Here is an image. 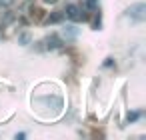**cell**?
Returning a JSON list of instances; mask_svg holds the SVG:
<instances>
[{
  "mask_svg": "<svg viewBox=\"0 0 146 140\" xmlns=\"http://www.w3.org/2000/svg\"><path fill=\"white\" fill-rule=\"evenodd\" d=\"M128 14L134 18V20H138V22H142L144 18H146V4H142V2H138V4H134V6H130V10H128Z\"/></svg>",
  "mask_w": 146,
  "mask_h": 140,
  "instance_id": "1",
  "label": "cell"
},
{
  "mask_svg": "<svg viewBox=\"0 0 146 140\" xmlns=\"http://www.w3.org/2000/svg\"><path fill=\"white\" fill-rule=\"evenodd\" d=\"M62 20H64V12H62V10H54V12H50L48 18H46L48 24H58V22H62Z\"/></svg>",
  "mask_w": 146,
  "mask_h": 140,
  "instance_id": "2",
  "label": "cell"
},
{
  "mask_svg": "<svg viewBox=\"0 0 146 140\" xmlns=\"http://www.w3.org/2000/svg\"><path fill=\"white\" fill-rule=\"evenodd\" d=\"M64 12H66V16H68V18H72V20H80V8H78V6H74V4H68Z\"/></svg>",
  "mask_w": 146,
  "mask_h": 140,
  "instance_id": "3",
  "label": "cell"
},
{
  "mask_svg": "<svg viewBox=\"0 0 146 140\" xmlns=\"http://www.w3.org/2000/svg\"><path fill=\"white\" fill-rule=\"evenodd\" d=\"M46 48H58L60 46V40H58V36H50V38H46Z\"/></svg>",
  "mask_w": 146,
  "mask_h": 140,
  "instance_id": "4",
  "label": "cell"
},
{
  "mask_svg": "<svg viewBox=\"0 0 146 140\" xmlns=\"http://www.w3.org/2000/svg\"><path fill=\"white\" fill-rule=\"evenodd\" d=\"M30 40H32V36H30L28 32H22V34L18 36V44H22V46H26V44H28Z\"/></svg>",
  "mask_w": 146,
  "mask_h": 140,
  "instance_id": "5",
  "label": "cell"
},
{
  "mask_svg": "<svg viewBox=\"0 0 146 140\" xmlns=\"http://www.w3.org/2000/svg\"><path fill=\"white\" fill-rule=\"evenodd\" d=\"M42 14H44V10H40V8H34V10H32V18H36V20H40Z\"/></svg>",
  "mask_w": 146,
  "mask_h": 140,
  "instance_id": "6",
  "label": "cell"
},
{
  "mask_svg": "<svg viewBox=\"0 0 146 140\" xmlns=\"http://www.w3.org/2000/svg\"><path fill=\"white\" fill-rule=\"evenodd\" d=\"M14 2V0H0V8H6V6H10Z\"/></svg>",
  "mask_w": 146,
  "mask_h": 140,
  "instance_id": "7",
  "label": "cell"
},
{
  "mask_svg": "<svg viewBox=\"0 0 146 140\" xmlns=\"http://www.w3.org/2000/svg\"><path fill=\"white\" fill-rule=\"evenodd\" d=\"M86 6H88L90 10H94V8H96V0H86Z\"/></svg>",
  "mask_w": 146,
  "mask_h": 140,
  "instance_id": "8",
  "label": "cell"
},
{
  "mask_svg": "<svg viewBox=\"0 0 146 140\" xmlns=\"http://www.w3.org/2000/svg\"><path fill=\"white\" fill-rule=\"evenodd\" d=\"M136 118H138V112H132V114H128V118H126V120H128V122H132V120H136Z\"/></svg>",
  "mask_w": 146,
  "mask_h": 140,
  "instance_id": "9",
  "label": "cell"
},
{
  "mask_svg": "<svg viewBox=\"0 0 146 140\" xmlns=\"http://www.w3.org/2000/svg\"><path fill=\"white\" fill-rule=\"evenodd\" d=\"M44 2H46V4H56L58 0H44Z\"/></svg>",
  "mask_w": 146,
  "mask_h": 140,
  "instance_id": "10",
  "label": "cell"
}]
</instances>
